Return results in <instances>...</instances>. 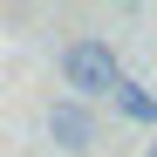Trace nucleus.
I'll use <instances>...</instances> for the list:
<instances>
[{
    "label": "nucleus",
    "mask_w": 157,
    "mask_h": 157,
    "mask_svg": "<svg viewBox=\"0 0 157 157\" xmlns=\"http://www.w3.org/2000/svg\"><path fill=\"white\" fill-rule=\"evenodd\" d=\"M55 75H62V89L75 102H96V96H116L123 89V62H116V48L102 34H68L62 55H55Z\"/></svg>",
    "instance_id": "nucleus-1"
},
{
    "label": "nucleus",
    "mask_w": 157,
    "mask_h": 157,
    "mask_svg": "<svg viewBox=\"0 0 157 157\" xmlns=\"http://www.w3.org/2000/svg\"><path fill=\"white\" fill-rule=\"evenodd\" d=\"M48 137H55L62 150H96L102 123H96V109H89V102H75V96H55V102H48Z\"/></svg>",
    "instance_id": "nucleus-2"
},
{
    "label": "nucleus",
    "mask_w": 157,
    "mask_h": 157,
    "mask_svg": "<svg viewBox=\"0 0 157 157\" xmlns=\"http://www.w3.org/2000/svg\"><path fill=\"white\" fill-rule=\"evenodd\" d=\"M144 157H157V137H150V144H144Z\"/></svg>",
    "instance_id": "nucleus-3"
}]
</instances>
